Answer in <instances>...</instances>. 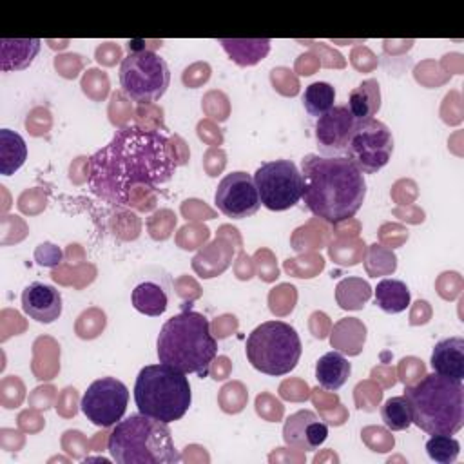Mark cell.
Segmentation results:
<instances>
[{
    "instance_id": "obj_23",
    "label": "cell",
    "mask_w": 464,
    "mask_h": 464,
    "mask_svg": "<svg viewBox=\"0 0 464 464\" xmlns=\"http://www.w3.org/2000/svg\"><path fill=\"white\" fill-rule=\"evenodd\" d=\"M410 290L399 279H382L375 288V304L386 314H399L410 306Z\"/></svg>"
},
{
    "instance_id": "obj_8",
    "label": "cell",
    "mask_w": 464,
    "mask_h": 464,
    "mask_svg": "<svg viewBox=\"0 0 464 464\" xmlns=\"http://www.w3.org/2000/svg\"><path fill=\"white\" fill-rule=\"evenodd\" d=\"M170 83L167 62L150 49L129 53L120 65V85L127 98L143 105L160 100Z\"/></svg>"
},
{
    "instance_id": "obj_2",
    "label": "cell",
    "mask_w": 464,
    "mask_h": 464,
    "mask_svg": "<svg viewBox=\"0 0 464 464\" xmlns=\"http://www.w3.org/2000/svg\"><path fill=\"white\" fill-rule=\"evenodd\" d=\"M303 201L306 208L328 221L353 218L366 198L364 174L344 156L306 154L301 160Z\"/></svg>"
},
{
    "instance_id": "obj_6",
    "label": "cell",
    "mask_w": 464,
    "mask_h": 464,
    "mask_svg": "<svg viewBox=\"0 0 464 464\" xmlns=\"http://www.w3.org/2000/svg\"><path fill=\"white\" fill-rule=\"evenodd\" d=\"M134 402L147 417L165 424L179 420L192 402L187 373L165 362L143 366L134 382Z\"/></svg>"
},
{
    "instance_id": "obj_14",
    "label": "cell",
    "mask_w": 464,
    "mask_h": 464,
    "mask_svg": "<svg viewBox=\"0 0 464 464\" xmlns=\"http://www.w3.org/2000/svg\"><path fill=\"white\" fill-rule=\"evenodd\" d=\"M328 437V426L310 410H299L286 417L283 440L286 446L303 451L317 450Z\"/></svg>"
},
{
    "instance_id": "obj_7",
    "label": "cell",
    "mask_w": 464,
    "mask_h": 464,
    "mask_svg": "<svg viewBox=\"0 0 464 464\" xmlns=\"http://www.w3.org/2000/svg\"><path fill=\"white\" fill-rule=\"evenodd\" d=\"M246 359L261 373L286 375L303 353L297 330L285 321H265L246 337Z\"/></svg>"
},
{
    "instance_id": "obj_9",
    "label": "cell",
    "mask_w": 464,
    "mask_h": 464,
    "mask_svg": "<svg viewBox=\"0 0 464 464\" xmlns=\"http://www.w3.org/2000/svg\"><path fill=\"white\" fill-rule=\"evenodd\" d=\"M261 205L268 210H288L303 196V176L292 160L265 161L254 172Z\"/></svg>"
},
{
    "instance_id": "obj_18",
    "label": "cell",
    "mask_w": 464,
    "mask_h": 464,
    "mask_svg": "<svg viewBox=\"0 0 464 464\" xmlns=\"http://www.w3.org/2000/svg\"><path fill=\"white\" fill-rule=\"evenodd\" d=\"M218 44H221L230 60L241 67L256 65L270 51L268 38H219Z\"/></svg>"
},
{
    "instance_id": "obj_15",
    "label": "cell",
    "mask_w": 464,
    "mask_h": 464,
    "mask_svg": "<svg viewBox=\"0 0 464 464\" xmlns=\"http://www.w3.org/2000/svg\"><path fill=\"white\" fill-rule=\"evenodd\" d=\"M22 310L36 323L49 324L62 315V294L47 283H29L22 292Z\"/></svg>"
},
{
    "instance_id": "obj_17",
    "label": "cell",
    "mask_w": 464,
    "mask_h": 464,
    "mask_svg": "<svg viewBox=\"0 0 464 464\" xmlns=\"http://www.w3.org/2000/svg\"><path fill=\"white\" fill-rule=\"evenodd\" d=\"M42 45L38 38H2L0 40V69L20 71L29 67Z\"/></svg>"
},
{
    "instance_id": "obj_16",
    "label": "cell",
    "mask_w": 464,
    "mask_h": 464,
    "mask_svg": "<svg viewBox=\"0 0 464 464\" xmlns=\"http://www.w3.org/2000/svg\"><path fill=\"white\" fill-rule=\"evenodd\" d=\"M430 364L435 373L462 381L464 379V339L462 337H448L439 341L430 357Z\"/></svg>"
},
{
    "instance_id": "obj_22",
    "label": "cell",
    "mask_w": 464,
    "mask_h": 464,
    "mask_svg": "<svg viewBox=\"0 0 464 464\" xmlns=\"http://www.w3.org/2000/svg\"><path fill=\"white\" fill-rule=\"evenodd\" d=\"M27 158V145L25 140L11 130L2 129L0 130V172L4 176L14 174Z\"/></svg>"
},
{
    "instance_id": "obj_1",
    "label": "cell",
    "mask_w": 464,
    "mask_h": 464,
    "mask_svg": "<svg viewBox=\"0 0 464 464\" xmlns=\"http://www.w3.org/2000/svg\"><path fill=\"white\" fill-rule=\"evenodd\" d=\"M176 169L170 138L154 129L125 125L89 158L87 185L105 203L127 207L134 187L165 185Z\"/></svg>"
},
{
    "instance_id": "obj_21",
    "label": "cell",
    "mask_w": 464,
    "mask_h": 464,
    "mask_svg": "<svg viewBox=\"0 0 464 464\" xmlns=\"http://www.w3.org/2000/svg\"><path fill=\"white\" fill-rule=\"evenodd\" d=\"M132 306L150 317L161 315L167 310L169 295L165 288L156 281H141L130 292Z\"/></svg>"
},
{
    "instance_id": "obj_13",
    "label": "cell",
    "mask_w": 464,
    "mask_h": 464,
    "mask_svg": "<svg viewBox=\"0 0 464 464\" xmlns=\"http://www.w3.org/2000/svg\"><path fill=\"white\" fill-rule=\"evenodd\" d=\"M357 125L348 105H334L315 121V143L321 156H343Z\"/></svg>"
},
{
    "instance_id": "obj_10",
    "label": "cell",
    "mask_w": 464,
    "mask_h": 464,
    "mask_svg": "<svg viewBox=\"0 0 464 464\" xmlns=\"http://www.w3.org/2000/svg\"><path fill=\"white\" fill-rule=\"evenodd\" d=\"M393 136L386 123L377 118L357 121L343 152L362 174L379 172L392 158Z\"/></svg>"
},
{
    "instance_id": "obj_19",
    "label": "cell",
    "mask_w": 464,
    "mask_h": 464,
    "mask_svg": "<svg viewBox=\"0 0 464 464\" xmlns=\"http://www.w3.org/2000/svg\"><path fill=\"white\" fill-rule=\"evenodd\" d=\"M350 373H352V364L339 352H328L321 355L315 362V379L319 386L330 392L339 390L348 381Z\"/></svg>"
},
{
    "instance_id": "obj_24",
    "label": "cell",
    "mask_w": 464,
    "mask_h": 464,
    "mask_svg": "<svg viewBox=\"0 0 464 464\" xmlns=\"http://www.w3.org/2000/svg\"><path fill=\"white\" fill-rule=\"evenodd\" d=\"M335 89L328 82H314L303 92V105L314 118L328 112L335 103Z\"/></svg>"
},
{
    "instance_id": "obj_4",
    "label": "cell",
    "mask_w": 464,
    "mask_h": 464,
    "mask_svg": "<svg viewBox=\"0 0 464 464\" xmlns=\"http://www.w3.org/2000/svg\"><path fill=\"white\" fill-rule=\"evenodd\" d=\"M404 397L410 402L411 422L428 435H455L464 426L462 381L433 372L406 386Z\"/></svg>"
},
{
    "instance_id": "obj_5",
    "label": "cell",
    "mask_w": 464,
    "mask_h": 464,
    "mask_svg": "<svg viewBox=\"0 0 464 464\" xmlns=\"http://www.w3.org/2000/svg\"><path fill=\"white\" fill-rule=\"evenodd\" d=\"M107 450L118 464H176L181 460L169 424L143 413L116 422Z\"/></svg>"
},
{
    "instance_id": "obj_3",
    "label": "cell",
    "mask_w": 464,
    "mask_h": 464,
    "mask_svg": "<svg viewBox=\"0 0 464 464\" xmlns=\"http://www.w3.org/2000/svg\"><path fill=\"white\" fill-rule=\"evenodd\" d=\"M156 352L160 362L170 364L183 373L205 377L218 355L210 321L196 310H183L172 315L158 334Z\"/></svg>"
},
{
    "instance_id": "obj_26",
    "label": "cell",
    "mask_w": 464,
    "mask_h": 464,
    "mask_svg": "<svg viewBox=\"0 0 464 464\" xmlns=\"http://www.w3.org/2000/svg\"><path fill=\"white\" fill-rule=\"evenodd\" d=\"M426 453L433 462L451 464L459 459L460 444L451 435H431V439L426 442Z\"/></svg>"
},
{
    "instance_id": "obj_11",
    "label": "cell",
    "mask_w": 464,
    "mask_h": 464,
    "mask_svg": "<svg viewBox=\"0 0 464 464\" xmlns=\"http://www.w3.org/2000/svg\"><path fill=\"white\" fill-rule=\"evenodd\" d=\"M129 404V390L116 377L92 381L80 401V410L94 426L111 428L120 422Z\"/></svg>"
},
{
    "instance_id": "obj_25",
    "label": "cell",
    "mask_w": 464,
    "mask_h": 464,
    "mask_svg": "<svg viewBox=\"0 0 464 464\" xmlns=\"http://www.w3.org/2000/svg\"><path fill=\"white\" fill-rule=\"evenodd\" d=\"M381 419L384 426L392 431L408 430L411 424V410L410 402L404 395H395L384 401L381 408Z\"/></svg>"
},
{
    "instance_id": "obj_20",
    "label": "cell",
    "mask_w": 464,
    "mask_h": 464,
    "mask_svg": "<svg viewBox=\"0 0 464 464\" xmlns=\"http://www.w3.org/2000/svg\"><path fill=\"white\" fill-rule=\"evenodd\" d=\"M348 109L357 121L372 120L381 109V87L375 78L361 82L350 91Z\"/></svg>"
},
{
    "instance_id": "obj_12",
    "label": "cell",
    "mask_w": 464,
    "mask_h": 464,
    "mask_svg": "<svg viewBox=\"0 0 464 464\" xmlns=\"http://www.w3.org/2000/svg\"><path fill=\"white\" fill-rule=\"evenodd\" d=\"M214 203L221 214L232 219H243V218L254 216L261 207L254 176L243 170H234L225 174L218 183Z\"/></svg>"
}]
</instances>
